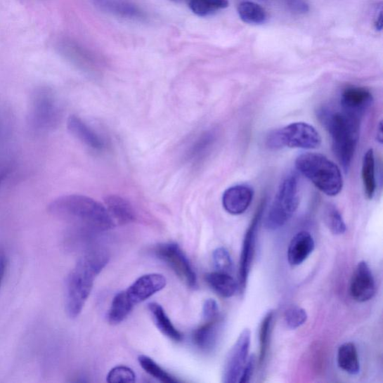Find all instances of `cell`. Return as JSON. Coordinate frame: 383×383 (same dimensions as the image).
Returning <instances> with one entry per match:
<instances>
[{
  "label": "cell",
  "mask_w": 383,
  "mask_h": 383,
  "mask_svg": "<svg viewBox=\"0 0 383 383\" xmlns=\"http://www.w3.org/2000/svg\"><path fill=\"white\" fill-rule=\"evenodd\" d=\"M286 4L292 13L304 15L309 11V6L305 0H286Z\"/></svg>",
  "instance_id": "33"
},
{
  "label": "cell",
  "mask_w": 383,
  "mask_h": 383,
  "mask_svg": "<svg viewBox=\"0 0 383 383\" xmlns=\"http://www.w3.org/2000/svg\"><path fill=\"white\" fill-rule=\"evenodd\" d=\"M338 365L342 370L351 375H357L361 372V363L353 343L346 342L339 346Z\"/></svg>",
  "instance_id": "20"
},
{
  "label": "cell",
  "mask_w": 383,
  "mask_h": 383,
  "mask_svg": "<svg viewBox=\"0 0 383 383\" xmlns=\"http://www.w3.org/2000/svg\"><path fill=\"white\" fill-rule=\"evenodd\" d=\"M238 13L245 22L252 25H261L268 20L265 9L257 4L245 1L239 4Z\"/></svg>",
  "instance_id": "23"
},
{
  "label": "cell",
  "mask_w": 383,
  "mask_h": 383,
  "mask_svg": "<svg viewBox=\"0 0 383 383\" xmlns=\"http://www.w3.org/2000/svg\"><path fill=\"white\" fill-rule=\"evenodd\" d=\"M298 183L296 176H290L281 183L275 200L264 218V227L276 230L286 224L299 206Z\"/></svg>",
  "instance_id": "5"
},
{
  "label": "cell",
  "mask_w": 383,
  "mask_h": 383,
  "mask_svg": "<svg viewBox=\"0 0 383 383\" xmlns=\"http://www.w3.org/2000/svg\"><path fill=\"white\" fill-rule=\"evenodd\" d=\"M250 344L251 332L249 329H245L228 353L224 368V382H239L248 361Z\"/></svg>",
  "instance_id": "9"
},
{
  "label": "cell",
  "mask_w": 383,
  "mask_h": 383,
  "mask_svg": "<svg viewBox=\"0 0 383 383\" xmlns=\"http://www.w3.org/2000/svg\"><path fill=\"white\" fill-rule=\"evenodd\" d=\"M253 195V190L249 186L245 184L233 186L223 193V207L231 215L242 214L250 206Z\"/></svg>",
  "instance_id": "13"
},
{
  "label": "cell",
  "mask_w": 383,
  "mask_h": 383,
  "mask_svg": "<svg viewBox=\"0 0 383 383\" xmlns=\"http://www.w3.org/2000/svg\"><path fill=\"white\" fill-rule=\"evenodd\" d=\"M284 320L289 329L296 330L306 323L307 312L303 308L292 306L285 311Z\"/></svg>",
  "instance_id": "29"
},
{
  "label": "cell",
  "mask_w": 383,
  "mask_h": 383,
  "mask_svg": "<svg viewBox=\"0 0 383 383\" xmlns=\"http://www.w3.org/2000/svg\"><path fill=\"white\" fill-rule=\"evenodd\" d=\"M136 376L134 371L126 366H116L109 372L107 381L110 383H133Z\"/></svg>",
  "instance_id": "31"
},
{
  "label": "cell",
  "mask_w": 383,
  "mask_h": 383,
  "mask_svg": "<svg viewBox=\"0 0 383 383\" xmlns=\"http://www.w3.org/2000/svg\"><path fill=\"white\" fill-rule=\"evenodd\" d=\"M202 315L205 320H211L220 317L219 309L216 300L208 299L205 301Z\"/></svg>",
  "instance_id": "32"
},
{
  "label": "cell",
  "mask_w": 383,
  "mask_h": 383,
  "mask_svg": "<svg viewBox=\"0 0 383 383\" xmlns=\"http://www.w3.org/2000/svg\"><path fill=\"white\" fill-rule=\"evenodd\" d=\"M138 363L148 375L161 382H178V379L168 374L167 371L157 365L152 358L147 356H141L138 357Z\"/></svg>",
  "instance_id": "27"
},
{
  "label": "cell",
  "mask_w": 383,
  "mask_h": 383,
  "mask_svg": "<svg viewBox=\"0 0 383 383\" xmlns=\"http://www.w3.org/2000/svg\"><path fill=\"white\" fill-rule=\"evenodd\" d=\"M48 211L84 231H106L115 226L105 206L83 195L59 197L48 205Z\"/></svg>",
  "instance_id": "2"
},
{
  "label": "cell",
  "mask_w": 383,
  "mask_h": 383,
  "mask_svg": "<svg viewBox=\"0 0 383 383\" xmlns=\"http://www.w3.org/2000/svg\"><path fill=\"white\" fill-rule=\"evenodd\" d=\"M255 365H257V357L252 354L248 358L247 363L245 369L242 370L239 383H247L250 381L254 373Z\"/></svg>",
  "instance_id": "34"
},
{
  "label": "cell",
  "mask_w": 383,
  "mask_h": 383,
  "mask_svg": "<svg viewBox=\"0 0 383 383\" xmlns=\"http://www.w3.org/2000/svg\"><path fill=\"white\" fill-rule=\"evenodd\" d=\"M67 129L80 142L93 150H101L105 146L102 137L77 115L68 118Z\"/></svg>",
  "instance_id": "15"
},
{
  "label": "cell",
  "mask_w": 383,
  "mask_h": 383,
  "mask_svg": "<svg viewBox=\"0 0 383 383\" xmlns=\"http://www.w3.org/2000/svg\"><path fill=\"white\" fill-rule=\"evenodd\" d=\"M173 1H175V0H173Z\"/></svg>",
  "instance_id": "39"
},
{
  "label": "cell",
  "mask_w": 383,
  "mask_h": 383,
  "mask_svg": "<svg viewBox=\"0 0 383 383\" xmlns=\"http://www.w3.org/2000/svg\"><path fill=\"white\" fill-rule=\"evenodd\" d=\"M296 167L323 193L335 196L342 191L341 170L327 157L316 153L301 155L296 160Z\"/></svg>",
  "instance_id": "4"
},
{
  "label": "cell",
  "mask_w": 383,
  "mask_h": 383,
  "mask_svg": "<svg viewBox=\"0 0 383 383\" xmlns=\"http://www.w3.org/2000/svg\"><path fill=\"white\" fill-rule=\"evenodd\" d=\"M214 143V135L207 132L202 134L189 149L188 158L192 161H198L206 155L209 148Z\"/></svg>",
  "instance_id": "28"
},
{
  "label": "cell",
  "mask_w": 383,
  "mask_h": 383,
  "mask_svg": "<svg viewBox=\"0 0 383 383\" xmlns=\"http://www.w3.org/2000/svg\"><path fill=\"white\" fill-rule=\"evenodd\" d=\"M268 144L274 149L284 147L314 149L320 145L321 137L314 126L305 122H296L271 134Z\"/></svg>",
  "instance_id": "6"
},
{
  "label": "cell",
  "mask_w": 383,
  "mask_h": 383,
  "mask_svg": "<svg viewBox=\"0 0 383 383\" xmlns=\"http://www.w3.org/2000/svg\"><path fill=\"white\" fill-rule=\"evenodd\" d=\"M324 222L335 235L345 233L346 224L339 209L333 205H329L325 208L323 214Z\"/></svg>",
  "instance_id": "26"
},
{
  "label": "cell",
  "mask_w": 383,
  "mask_h": 383,
  "mask_svg": "<svg viewBox=\"0 0 383 383\" xmlns=\"http://www.w3.org/2000/svg\"><path fill=\"white\" fill-rule=\"evenodd\" d=\"M275 312L274 311L271 310L266 313L260 325V354L259 358V364L260 366L264 365L266 356H268V354Z\"/></svg>",
  "instance_id": "24"
},
{
  "label": "cell",
  "mask_w": 383,
  "mask_h": 383,
  "mask_svg": "<svg viewBox=\"0 0 383 383\" xmlns=\"http://www.w3.org/2000/svg\"><path fill=\"white\" fill-rule=\"evenodd\" d=\"M316 242L309 232H299L290 242L287 249V261L292 266L303 264L314 251Z\"/></svg>",
  "instance_id": "14"
},
{
  "label": "cell",
  "mask_w": 383,
  "mask_h": 383,
  "mask_svg": "<svg viewBox=\"0 0 383 383\" xmlns=\"http://www.w3.org/2000/svg\"><path fill=\"white\" fill-rule=\"evenodd\" d=\"M373 103V96L369 90L363 87L346 88L342 95V109L347 113L361 119Z\"/></svg>",
  "instance_id": "12"
},
{
  "label": "cell",
  "mask_w": 383,
  "mask_h": 383,
  "mask_svg": "<svg viewBox=\"0 0 383 383\" xmlns=\"http://www.w3.org/2000/svg\"><path fill=\"white\" fill-rule=\"evenodd\" d=\"M148 310L156 327L162 334L173 342H180L182 341V334L174 326L164 308L158 304L150 303L148 304Z\"/></svg>",
  "instance_id": "19"
},
{
  "label": "cell",
  "mask_w": 383,
  "mask_h": 383,
  "mask_svg": "<svg viewBox=\"0 0 383 383\" xmlns=\"http://www.w3.org/2000/svg\"><path fill=\"white\" fill-rule=\"evenodd\" d=\"M205 280L218 295L224 298L233 297L238 291V283L228 273H209L205 275Z\"/></svg>",
  "instance_id": "18"
},
{
  "label": "cell",
  "mask_w": 383,
  "mask_h": 383,
  "mask_svg": "<svg viewBox=\"0 0 383 383\" xmlns=\"http://www.w3.org/2000/svg\"><path fill=\"white\" fill-rule=\"evenodd\" d=\"M362 176L365 193L368 199L372 200L377 190L375 157L373 149H369L364 156Z\"/></svg>",
  "instance_id": "22"
},
{
  "label": "cell",
  "mask_w": 383,
  "mask_h": 383,
  "mask_svg": "<svg viewBox=\"0 0 383 383\" xmlns=\"http://www.w3.org/2000/svg\"><path fill=\"white\" fill-rule=\"evenodd\" d=\"M6 171H0V183H1L2 181L4 180V178H6Z\"/></svg>",
  "instance_id": "38"
},
{
  "label": "cell",
  "mask_w": 383,
  "mask_h": 383,
  "mask_svg": "<svg viewBox=\"0 0 383 383\" xmlns=\"http://www.w3.org/2000/svg\"><path fill=\"white\" fill-rule=\"evenodd\" d=\"M320 122L331 135L332 150L345 171L349 170L356 152L361 129V119L345 111L322 108L318 112Z\"/></svg>",
  "instance_id": "3"
},
{
  "label": "cell",
  "mask_w": 383,
  "mask_h": 383,
  "mask_svg": "<svg viewBox=\"0 0 383 383\" xmlns=\"http://www.w3.org/2000/svg\"><path fill=\"white\" fill-rule=\"evenodd\" d=\"M134 306L125 291L118 293L112 299L108 311L109 323L112 325L121 323L129 317Z\"/></svg>",
  "instance_id": "21"
},
{
  "label": "cell",
  "mask_w": 383,
  "mask_h": 383,
  "mask_svg": "<svg viewBox=\"0 0 383 383\" xmlns=\"http://www.w3.org/2000/svg\"><path fill=\"white\" fill-rule=\"evenodd\" d=\"M265 202H262L255 212L243 239L238 272V290L245 293L249 275L254 257L258 230L264 211Z\"/></svg>",
  "instance_id": "8"
},
{
  "label": "cell",
  "mask_w": 383,
  "mask_h": 383,
  "mask_svg": "<svg viewBox=\"0 0 383 383\" xmlns=\"http://www.w3.org/2000/svg\"><path fill=\"white\" fill-rule=\"evenodd\" d=\"M109 261L107 250L93 249L79 259L69 273L66 280L65 311L70 318H77L82 312L96 278Z\"/></svg>",
  "instance_id": "1"
},
{
  "label": "cell",
  "mask_w": 383,
  "mask_h": 383,
  "mask_svg": "<svg viewBox=\"0 0 383 383\" xmlns=\"http://www.w3.org/2000/svg\"><path fill=\"white\" fill-rule=\"evenodd\" d=\"M156 257L166 263L190 288L197 287V276L193 266L181 247L174 242L162 243L155 248Z\"/></svg>",
  "instance_id": "7"
},
{
  "label": "cell",
  "mask_w": 383,
  "mask_h": 383,
  "mask_svg": "<svg viewBox=\"0 0 383 383\" xmlns=\"http://www.w3.org/2000/svg\"><path fill=\"white\" fill-rule=\"evenodd\" d=\"M376 293L375 278L368 264L362 261L359 262L353 274L350 294L352 298L358 303H365L372 299Z\"/></svg>",
  "instance_id": "10"
},
{
  "label": "cell",
  "mask_w": 383,
  "mask_h": 383,
  "mask_svg": "<svg viewBox=\"0 0 383 383\" xmlns=\"http://www.w3.org/2000/svg\"><path fill=\"white\" fill-rule=\"evenodd\" d=\"M6 268V258L4 250L0 249V285H1Z\"/></svg>",
  "instance_id": "35"
},
{
  "label": "cell",
  "mask_w": 383,
  "mask_h": 383,
  "mask_svg": "<svg viewBox=\"0 0 383 383\" xmlns=\"http://www.w3.org/2000/svg\"><path fill=\"white\" fill-rule=\"evenodd\" d=\"M167 283L165 276L159 273H149L139 277L125 292L131 303L136 306L162 291Z\"/></svg>",
  "instance_id": "11"
},
{
  "label": "cell",
  "mask_w": 383,
  "mask_h": 383,
  "mask_svg": "<svg viewBox=\"0 0 383 383\" xmlns=\"http://www.w3.org/2000/svg\"><path fill=\"white\" fill-rule=\"evenodd\" d=\"M221 328L220 317L211 320H206L193 334L194 344L204 352L212 351L217 343L219 330Z\"/></svg>",
  "instance_id": "16"
},
{
  "label": "cell",
  "mask_w": 383,
  "mask_h": 383,
  "mask_svg": "<svg viewBox=\"0 0 383 383\" xmlns=\"http://www.w3.org/2000/svg\"><path fill=\"white\" fill-rule=\"evenodd\" d=\"M375 28L377 31H382V8L379 11L375 22Z\"/></svg>",
  "instance_id": "36"
},
{
  "label": "cell",
  "mask_w": 383,
  "mask_h": 383,
  "mask_svg": "<svg viewBox=\"0 0 383 383\" xmlns=\"http://www.w3.org/2000/svg\"><path fill=\"white\" fill-rule=\"evenodd\" d=\"M105 207L114 223L119 225H127L134 223L136 215L133 206L122 197L110 195L104 199Z\"/></svg>",
  "instance_id": "17"
},
{
  "label": "cell",
  "mask_w": 383,
  "mask_h": 383,
  "mask_svg": "<svg viewBox=\"0 0 383 383\" xmlns=\"http://www.w3.org/2000/svg\"><path fill=\"white\" fill-rule=\"evenodd\" d=\"M229 6L228 0H190L193 13L200 17L211 16Z\"/></svg>",
  "instance_id": "25"
},
{
  "label": "cell",
  "mask_w": 383,
  "mask_h": 383,
  "mask_svg": "<svg viewBox=\"0 0 383 383\" xmlns=\"http://www.w3.org/2000/svg\"><path fill=\"white\" fill-rule=\"evenodd\" d=\"M382 123L379 124V133H377V139L378 141L382 143Z\"/></svg>",
  "instance_id": "37"
},
{
  "label": "cell",
  "mask_w": 383,
  "mask_h": 383,
  "mask_svg": "<svg viewBox=\"0 0 383 383\" xmlns=\"http://www.w3.org/2000/svg\"><path fill=\"white\" fill-rule=\"evenodd\" d=\"M213 261L218 272L230 274L233 271V261L228 251L224 247H219L214 251Z\"/></svg>",
  "instance_id": "30"
}]
</instances>
